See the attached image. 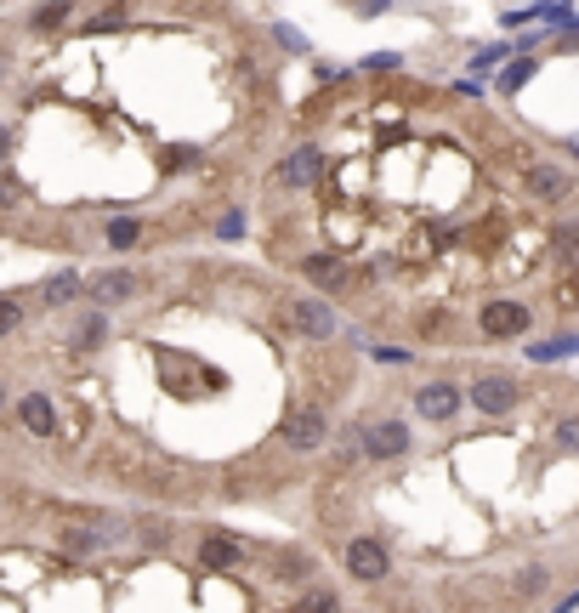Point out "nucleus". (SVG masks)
Masks as SVG:
<instances>
[{"instance_id":"obj_22","label":"nucleus","mask_w":579,"mask_h":613,"mask_svg":"<svg viewBox=\"0 0 579 613\" xmlns=\"http://www.w3.org/2000/svg\"><path fill=\"white\" fill-rule=\"evenodd\" d=\"M534 591H545V568H540V562L523 568V579H517V596H534Z\"/></svg>"},{"instance_id":"obj_21","label":"nucleus","mask_w":579,"mask_h":613,"mask_svg":"<svg viewBox=\"0 0 579 613\" xmlns=\"http://www.w3.org/2000/svg\"><path fill=\"white\" fill-rule=\"evenodd\" d=\"M557 449L562 455H579V415H562L557 421Z\"/></svg>"},{"instance_id":"obj_23","label":"nucleus","mask_w":579,"mask_h":613,"mask_svg":"<svg viewBox=\"0 0 579 613\" xmlns=\"http://www.w3.org/2000/svg\"><path fill=\"white\" fill-rule=\"evenodd\" d=\"M506 52H511V46H489V52H477V57H472V69H477V74H489L494 63H506Z\"/></svg>"},{"instance_id":"obj_26","label":"nucleus","mask_w":579,"mask_h":613,"mask_svg":"<svg viewBox=\"0 0 579 613\" xmlns=\"http://www.w3.org/2000/svg\"><path fill=\"white\" fill-rule=\"evenodd\" d=\"M6 159H12V131L0 125V165H6Z\"/></svg>"},{"instance_id":"obj_24","label":"nucleus","mask_w":579,"mask_h":613,"mask_svg":"<svg viewBox=\"0 0 579 613\" xmlns=\"http://www.w3.org/2000/svg\"><path fill=\"white\" fill-rule=\"evenodd\" d=\"M375 358L381 364H409V347H375Z\"/></svg>"},{"instance_id":"obj_15","label":"nucleus","mask_w":579,"mask_h":613,"mask_svg":"<svg viewBox=\"0 0 579 613\" xmlns=\"http://www.w3.org/2000/svg\"><path fill=\"white\" fill-rule=\"evenodd\" d=\"M579 352V335L568 330V335H551V341H528V358L534 364H557V358H574Z\"/></svg>"},{"instance_id":"obj_11","label":"nucleus","mask_w":579,"mask_h":613,"mask_svg":"<svg viewBox=\"0 0 579 613\" xmlns=\"http://www.w3.org/2000/svg\"><path fill=\"white\" fill-rule=\"evenodd\" d=\"M18 426L29 438H57V403L46 392H23L18 398Z\"/></svg>"},{"instance_id":"obj_10","label":"nucleus","mask_w":579,"mask_h":613,"mask_svg":"<svg viewBox=\"0 0 579 613\" xmlns=\"http://www.w3.org/2000/svg\"><path fill=\"white\" fill-rule=\"evenodd\" d=\"M199 562H205L211 574H239V568H245V540H233V534H205V540H199Z\"/></svg>"},{"instance_id":"obj_7","label":"nucleus","mask_w":579,"mask_h":613,"mask_svg":"<svg viewBox=\"0 0 579 613\" xmlns=\"http://www.w3.org/2000/svg\"><path fill=\"white\" fill-rule=\"evenodd\" d=\"M460 386L449 381V375H438V381H421L415 386V415H421L426 426H455V415H460Z\"/></svg>"},{"instance_id":"obj_2","label":"nucleus","mask_w":579,"mask_h":613,"mask_svg":"<svg viewBox=\"0 0 579 613\" xmlns=\"http://www.w3.org/2000/svg\"><path fill=\"white\" fill-rule=\"evenodd\" d=\"M279 443L284 449H296V455L324 449V443H330V409H324V403H301V409H290L284 426H279Z\"/></svg>"},{"instance_id":"obj_12","label":"nucleus","mask_w":579,"mask_h":613,"mask_svg":"<svg viewBox=\"0 0 579 613\" xmlns=\"http://www.w3.org/2000/svg\"><path fill=\"white\" fill-rule=\"evenodd\" d=\"M301 273H307L313 284H324L330 296H352V267L335 262V256H307V262H301Z\"/></svg>"},{"instance_id":"obj_20","label":"nucleus","mask_w":579,"mask_h":613,"mask_svg":"<svg viewBox=\"0 0 579 613\" xmlns=\"http://www.w3.org/2000/svg\"><path fill=\"white\" fill-rule=\"evenodd\" d=\"M74 290H80V279H74V273L52 279V284H46V307H63V301H74Z\"/></svg>"},{"instance_id":"obj_3","label":"nucleus","mask_w":579,"mask_h":613,"mask_svg":"<svg viewBox=\"0 0 579 613\" xmlns=\"http://www.w3.org/2000/svg\"><path fill=\"white\" fill-rule=\"evenodd\" d=\"M477 330H483V341H517V335L534 330V313H528V301L494 296L477 307Z\"/></svg>"},{"instance_id":"obj_14","label":"nucleus","mask_w":579,"mask_h":613,"mask_svg":"<svg viewBox=\"0 0 579 613\" xmlns=\"http://www.w3.org/2000/svg\"><path fill=\"white\" fill-rule=\"evenodd\" d=\"M103 341H108V313H97V307H91V313L74 318V347H80V352H97Z\"/></svg>"},{"instance_id":"obj_25","label":"nucleus","mask_w":579,"mask_h":613,"mask_svg":"<svg viewBox=\"0 0 579 613\" xmlns=\"http://www.w3.org/2000/svg\"><path fill=\"white\" fill-rule=\"evenodd\" d=\"M551 613H579V585L568 596H557V608H551Z\"/></svg>"},{"instance_id":"obj_6","label":"nucleus","mask_w":579,"mask_h":613,"mask_svg":"<svg viewBox=\"0 0 579 613\" xmlns=\"http://www.w3.org/2000/svg\"><path fill=\"white\" fill-rule=\"evenodd\" d=\"M284 330L301 341H330L335 335V313L313 296H284Z\"/></svg>"},{"instance_id":"obj_16","label":"nucleus","mask_w":579,"mask_h":613,"mask_svg":"<svg viewBox=\"0 0 579 613\" xmlns=\"http://www.w3.org/2000/svg\"><path fill=\"white\" fill-rule=\"evenodd\" d=\"M103 239H108V250H137L142 245V222H131V216H114L103 228Z\"/></svg>"},{"instance_id":"obj_18","label":"nucleus","mask_w":579,"mask_h":613,"mask_svg":"<svg viewBox=\"0 0 579 613\" xmlns=\"http://www.w3.org/2000/svg\"><path fill=\"white\" fill-rule=\"evenodd\" d=\"M23 324H29V307H23L18 296H0V341H12Z\"/></svg>"},{"instance_id":"obj_9","label":"nucleus","mask_w":579,"mask_h":613,"mask_svg":"<svg viewBox=\"0 0 579 613\" xmlns=\"http://www.w3.org/2000/svg\"><path fill=\"white\" fill-rule=\"evenodd\" d=\"M142 290V279L131 273V267H114V273H97V279L86 284V296H91V307L103 313V307H120V301H131Z\"/></svg>"},{"instance_id":"obj_4","label":"nucleus","mask_w":579,"mask_h":613,"mask_svg":"<svg viewBox=\"0 0 579 613\" xmlns=\"http://www.w3.org/2000/svg\"><path fill=\"white\" fill-rule=\"evenodd\" d=\"M341 568H347V579H358V585H381V579L392 574V551H386L375 534H352V540L341 545Z\"/></svg>"},{"instance_id":"obj_13","label":"nucleus","mask_w":579,"mask_h":613,"mask_svg":"<svg viewBox=\"0 0 579 613\" xmlns=\"http://www.w3.org/2000/svg\"><path fill=\"white\" fill-rule=\"evenodd\" d=\"M290 613H341V591H330V585H301L296 602H290Z\"/></svg>"},{"instance_id":"obj_28","label":"nucleus","mask_w":579,"mask_h":613,"mask_svg":"<svg viewBox=\"0 0 579 613\" xmlns=\"http://www.w3.org/2000/svg\"><path fill=\"white\" fill-rule=\"evenodd\" d=\"M0 80H6V52H0Z\"/></svg>"},{"instance_id":"obj_17","label":"nucleus","mask_w":579,"mask_h":613,"mask_svg":"<svg viewBox=\"0 0 579 613\" xmlns=\"http://www.w3.org/2000/svg\"><path fill=\"white\" fill-rule=\"evenodd\" d=\"M551 250H557V262L568 267V273H579V222H568V228L551 233Z\"/></svg>"},{"instance_id":"obj_1","label":"nucleus","mask_w":579,"mask_h":613,"mask_svg":"<svg viewBox=\"0 0 579 613\" xmlns=\"http://www.w3.org/2000/svg\"><path fill=\"white\" fill-rule=\"evenodd\" d=\"M415 449V432H409L398 415H375V421H358V455L369 466H392Z\"/></svg>"},{"instance_id":"obj_29","label":"nucleus","mask_w":579,"mask_h":613,"mask_svg":"<svg viewBox=\"0 0 579 613\" xmlns=\"http://www.w3.org/2000/svg\"><path fill=\"white\" fill-rule=\"evenodd\" d=\"M0 409H6V381H0Z\"/></svg>"},{"instance_id":"obj_19","label":"nucleus","mask_w":579,"mask_h":613,"mask_svg":"<svg viewBox=\"0 0 579 613\" xmlns=\"http://www.w3.org/2000/svg\"><path fill=\"white\" fill-rule=\"evenodd\" d=\"M534 74H540V63H534V57H517V63H511V69L500 74V91H517V86H528Z\"/></svg>"},{"instance_id":"obj_5","label":"nucleus","mask_w":579,"mask_h":613,"mask_svg":"<svg viewBox=\"0 0 579 613\" xmlns=\"http://www.w3.org/2000/svg\"><path fill=\"white\" fill-rule=\"evenodd\" d=\"M466 398H472L477 415H511V409L523 403V381L506 375V369H489V375H477V381H472Z\"/></svg>"},{"instance_id":"obj_27","label":"nucleus","mask_w":579,"mask_h":613,"mask_svg":"<svg viewBox=\"0 0 579 613\" xmlns=\"http://www.w3.org/2000/svg\"><path fill=\"white\" fill-rule=\"evenodd\" d=\"M562 148H568V154H574V159H579V137H562Z\"/></svg>"},{"instance_id":"obj_8","label":"nucleus","mask_w":579,"mask_h":613,"mask_svg":"<svg viewBox=\"0 0 579 613\" xmlns=\"http://www.w3.org/2000/svg\"><path fill=\"white\" fill-rule=\"evenodd\" d=\"M523 188H528V199H540V205H568L579 193V182L562 165H545V159H528L523 165Z\"/></svg>"}]
</instances>
